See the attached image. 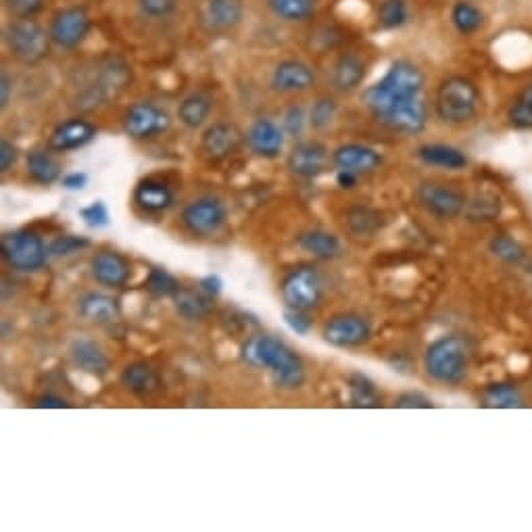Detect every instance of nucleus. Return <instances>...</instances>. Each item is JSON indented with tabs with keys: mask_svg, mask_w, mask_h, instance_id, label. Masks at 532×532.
<instances>
[{
	"mask_svg": "<svg viewBox=\"0 0 532 532\" xmlns=\"http://www.w3.org/2000/svg\"><path fill=\"white\" fill-rule=\"evenodd\" d=\"M132 84V65L119 55H105L80 69L76 82H71L74 96L71 107L78 111H96L122 96Z\"/></svg>",
	"mask_w": 532,
	"mask_h": 532,
	"instance_id": "1",
	"label": "nucleus"
},
{
	"mask_svg": "<svg viewBox=\"0 0 532 532\" xmlns=\"http://www.w3.org/2000/svg\"><path fill=\"white\" fill-rule=\"evenodd\" d=\"M240 357L253 368L268 370L278 389L297 391L305 384L303 359L276 336L255 334L247 338Z\"/></svg>",
	"mask_w": 532,
	"mask_h": 532,
	"instance_id": "2",
	"label": "nucleus"
},
{
	"mask_svg": "<svg viewBox=\"0 0 532 532\" xmlns=\"http://www.w3.org/2000/svg\"><path fill=\"white\" fill-rule=\"evenodd\" d=\"M424 84L426 78L422 69L416 63L399 59L391 63V67L386 69V74L376 84L364 90L361 101H364L366 109L372 113L376 122H380L384 115H389L401 103L422 96Z\"/></svg>",
	"mask_w": 532,
	"mask_h": 532,
	"instance_id": "3",
	"label": "nucleus"
},
{
	"mask_svg": "<svg viewBox=\"0 0 532 532\" xmlns=\"http://www.w3.org/2000/svg\"><path fill=\"white\" fill-rule=\"evenodd\" d=\"M480 109V90L464 76L445 78L434 92V113L447 126H466L474 122Z\"/></svg>",
	"mask_w": 532,
	"mask_h": 532,
	"instance_id": "4",
	"label": "nucleus"
},
{
	"mask_svg": "<svg viewBox=\"0 0 532 532\" xmlns=\"http://www.w3.org/2000/svg\"><path fill=\"white\" fill-rule=\"evenodd\" d=\"M3 44L5 51L21 65H40L48 55H51L53 40L48 34V28L32 17V19H17L9 17L3 26Z\"/></svg>",
	"mask_w": 532,
	"mask_h": 532,
	"instance_id": "5",
	"label": "nucleus"
},
{
	"mask_svg": "<svg viewBox=\"0 0 532 532\" xmlns=\"http://www.w3.org/2000/svg\"><path fill=\"white\" fill-rule=\"evenodd\" d=\"M426 374L441 384H462L470 372V347L462 336H441L424 353Z\"/></svg>",
	"mask_w": 532,
	"mask_h": 532,
	"instance_id": "6",
	"label": "nucleus"
},
{
	"mask_svg": "<svg viewBox=\"0 0 532 532\" xmlns=\"http://www.w3.org/2000/svg\"><path fill=\"white\" fill-rule=\"evenodd\" d=\"M0 253H3V259L9 263V268L26 274L40 272L48 257H51L44 240L30 230L3 234V238H0Z\"/></svg>",
	"mask_w": 532,
	"mask_h": 532,
	"instance_id": "7",
	"label": "nucleus"
},
{
	"mask_svg": "<svg viewBox=\"0 0 532 532\" xmlns=\"http://www.w3.org/2000/svg\"><path fill=\"white\" fill-rule=\"evenodd\" d=\"M92 32V17L82 5H67L57 9L48 21V34L59 51H76Z\"/></svg>",
	"mask_w": 532,
	"mask_h": 532,
	"instance_id": "8",
	"label": "nucleus"
},
{
	"mask_svg": "<svg viewBox=\"0 0 532 532\" xmlns=\"http://www.w3.org/2000/svg\"><path fill=\"white\" fill-rule=\"evenodd\" d=\"M245 15V0H201L195 19L205 36L220 38L234 34L243 26Z\"/></svg>",
	"mask_w": 532,
	"mask_h": 532,
	"instance_id": "9",
	"label": "nucleus"
},
{
	"mask_svg": "<svg viewBox=\"0 0 532 532\" xmlns=\"http://www.w3.org/2000/svg\"><path fill=\"white\" fill-rule=\"evenodd\" d=\"M280 293L286 307L311 311L320 307L322 303L324 282L316 268H311V265H301V268L290 270L284 276L280 284Z\"/></svg>",
	"mask_w": 532,
	"mask_h": 532,
	"instance_id": "10",
	"label": "nucleus"
},
{
	"mask_svg": "<svg viewBox=\"0 0 532 532\" xmlns=\"http://www.w3.org/2000/svg\"><path fill=\"white\" fill-rule=\"evenodd\" d=\"M122 128L132 140H151L172 128V115L151 101H138L124 111Z\"/></svg>",
	"mask_w": 532,
	"mask_h": 532,
	"instance_id": "11",
	"label": "nucleus"
},
{
	"mask_svg": "<svg viewBox=\"0 0 532 532\" xmlns=\"http://www.w3.org/2000/svg\"><path fill=\"white\" fill-rule=\"evenodd\" d=\"M228 222L226 205L215 197H201L192 201L182 211L184 228L199 238H209L220 234Z\"/></svg>",
	"mask_w": 532,
	"mask_h": 532,
	"instance_id": "12",
	"label": "nucleus"
},
{
	"mask_svg": "<svg viewBox=\"0 0 532 532\" xmlns=\"http://www.w3.org/2000/svg\"><path fill=\"white\" fill-rule=\"evenodd\" d=\"M324 341L336 349H357L372 341V324L357 313H336L324 328Z\"/></svg>",
	"mask_w": 532,
	"mask_h": 532,
	"instance_id": "13",
	"label": "nucleus"
},
{
	"mask_svg": "<svg viewBox=\"0 0 532 532\" xmlns=\"http://www.w3.org/2000/svg\"><path fill=\"white\" fill-rule=\"evenodd\" d=\"M418 205L439 220H455L464 213L468 199L453 186L424 180L416 190Z\"/></svg>",
	"mask_w": 532,
	"mask_h": 532,
	"instance_id": "14",
	"label": "nucleus"
},
{
	"mask_svg": "<svg viewBox=\"0 0 532 532\" xmlns=\"http://www.w3.org/2000/svg\"><path fill=\"white\" fill-rule=\"evenodd\" d=\"M332 153L320 140H297L286 157V169L303 180H316L328 172Z\"/></svg>",
	"mask_w": 532,
	"mask_h": 532,
	"instance_id": "15",
	"label": "nucleus"
},
{
	"mask_svg": "<svg viewBox=\"0 0 532 532\" xmlns=\"http://www.w3.org/2000/svg\"><path fill=\"white\" fill-rule=\"evenodd\" d=\"M316 71L301 59H282L274 65L270 76V88L282 96H297L313 90Z\"/></svg>",
	"mask_w": 532,
	"mask_h": 532,
	"instance_id": "16",
	"label": "nucleus"
},
{
	"mask_svg": "<svg viewBox=\"0 0 532 532\" xmlns=\"http://www.w3.org/2000/svg\"><path fill=\"white\" fill-rule=\"evenodd\" d=\"M99 128H96L90 119L76 115L69 117L65 122L57 124L51 134L46 138V147L55 153H71L80 151L96 138Z\"/></svg>",
	"mask_w": 532,
	"mask_h": 532,
	"instance_id": "17",
	"label": "nucleus"
},
{
	"mask_svg": "<svg viewBox=\"0 0 532 532\" xmlns=\"http://www.w3.org/2000/svg\"><path fill=\"white\" fill-rule=\"evenodd\" d=\"M243 132L232 122H213L201 134V153L211 163L230 159L243 142Z\"/></svg>",
	"mask_w": 532,
	"mask_h": 532,
	"instance_id": "18",
	"label": "nucleus"
},
{
	"mask_svg": "<svg viewBox=\"0 0 532 532\" xmlns=\"http://www.w3.org/2000/svg\"><path fill=\"white\" fill-rule=\"evenodd\" d=\"M286 132L270 117H257L245 134V142L253 155L261 159H278L284 151Z\"/></svg>",
	"mask_w": 532,
	"mask_h": 532,
	"instance_id": "19",
	"label": "nucleus"
},
{
	"mask_svg": "<svg viewBox=\"0 0 532 532\" xmlns=\"http://www.w3.org/2000/svg\"><path fill=\"white\" fill-rule=\"evenodd\" d=\"M382 153L376 151L370 144L361 142H345L341 147L332 151V165L336 169H345V172H353L357 176L374 174L382 165Z\"/></svg>",
	"mask_w": 532,
	"mask_h": 532,
	"instance_id": "20",
	"label": "nucleus"
},
{
	"mask_svg": "<svg viewBox=\"0 0 532 532\" xmlns=\"http://www.w3.org/2000/svg\"><path fill=\"white\" fill-rule=\"evenodd\" d=\"M92 278L105 288H126L132 278L130 261L117 251H99L90 259Z\"/></svg>",
	"mask_w": 532,
	"mask_h": 532,
	"instance_id": "21",
	"label": "nucleus"
},
{
	"mask_svg": "<svg viewBox=\"0 0 532 532\" xmlns=\"http://www.w3.org/2000/svg\"><path fill=\"white\" fill-rule=\"evenodd\" d=\"M366 76H368L366 59L353 51H343L336 55L330 67V86L341 94H351L361 88Z\"/></svg>",
	"mask_w": 532,
	"mask_h": 532,
	"instance_id": "22",
	"label": "nucleus"
},
{
	"mask_svg": "<svg viewBox=\"0 0 532 532\" xmlns=\"http://www.w3.org/2000/svg\"><path fill=\"white\" fill-rule=\"evenodd\" d=\"M426 122H428V107H426L424 96L401 103L389 115H384L380 119V124L384 128H389L391 132H397V134H405V136L420 134L426 128Z\"/></svg>",
	"mask_w": 532,
	"mask_h": 532,
	"instance_id": "23",
	"label": "nucleus"
},
{
	"mask_svg": "<svg viewBox=\"0 0 532 532\" xmlns=\"http://www.w3.org/2000/svg\"><path fill=\"white\" fill-rule=\"evenodd\" d=\"M134 203L140 211L159 215L174 207L176 195L172 186L161 178H144L134 188Z\"/></svg>",
	"mask_w": 532,
	"mask_h": 532,
	"instance_id": "24",
	"label": "nucleus"
},
{
	"mask_svg": "<svg viewBox=\"0 0 532 532\" xmlns=\"http://www.w3.org/2000/svg\"><path fill=\"white\" fill-rule=\"evenodd\" d=\"M69 353L76 368H80L84 374H90L94 378H103L109 374L111 361L107 353L101 349L99 343L90 341V338H76L69 347Z\"/></svg>",
	"mask_w": 532,
	"mask_h": 532,
	"instance_id": "25",
	"label": "nucleus"
},
{
	"mask_svg": "<svg viewBox=\"0 0 532 532\" xmlns=\"http://www.w3.org/2000/svg\"><path fill=\"white\" fill-rule=\"evenodd\" d=\"M416 157L428 167L447 169V172H459V169H466L470 163L468 155L462 149L451 147V144H443V142L422 144V147H418L416 151Z\"/></svg>",
	"mask_w": 532,
	"mask_h": 532,
	"instance_id": "26",
	"label": "nucleus"
},
{
	"mask_svg": "<svg viewBox=\"0 0 532 532\" xmlns=\"http://www.w3.org/2000/svg\"><path fill=\"white\" fill-rule=\"evenodd\" d=\"M211 113H213L211 96L207 92L195 90V92L186 94L184 99L180 101L176 117L186 130H201L207 126Z\"/></svg>",
	"mask_w": 532,
	"mask_h": 532,
	"instance_id": "27",
	"label": "nucleus"
},
{
	"mask_svg": "<svg viewBox=\"0 0 532 532\" xmlns=\"http://www.w3.org/2000/svg\"><path fill=\"white\" fill-rule=\"evenodd\" d=\"M322 0H265V9L270 15L290 26H301L316 19Z\"/></svg>",
	"mask_w": 532,
	"mask_h": 532,
	"instance_id": "28",
	"label": "nucleus"
},
{
	"mask_svg": "<svg viewBox=\"0 0 532 532\" xmlns=\"http://www.w3.org/2000/svg\"><path fill=\"white\" fill-rule=\"evenodd\" d=\"M51 149H32L26 153L28 178L40 186H53L61 182V163Z\"/></svg>",
	"mask_w": 532,
	"mask_h": 532,
	"instance_id": "29",
	"label": "nucleus"
},
{
	"mask_svg": "<svg viewBox=\"0 0 532 532\" xmlns=\"http://www.w3.org/2000/svg\"><path fill=\"white\" fill-rule=\"evenodd\" d=\"M78 313L92 324H113L122 316V307L119 301L103 295V293H88L78 301Z\"/></svg>",
	"mask_w": 532,
	"mask_h": 532,
	"instance_id": "30",
	"label": "nucleus"
},
{
	"mask_svg": "<svg viewBox=\"0 0 532 532\" xmlns=\"http://www.w3.org/2000/svg\"><path fill=\"white\" fill-rule=\"evenodd\" d=\"M122 384L136 397H151L161 389V378L147 361H134L124 368Z\"/></svg>",
	"mask_w": 532,
	"mask_h": 532,
	"instance_id": "31",
	"label": "nucleus"
},
{
	"mask_svg": "<svg viewBox=\"0 0 532 532\" xmlns=\"http://www.w3.org/2000/svg\"><path fill=\"white\" fill-rule=\"evenodd\" d=\"M297 245L303 253L322 259V261H330L336 259L338 255L343 253V245L341 240H338L336 234L326 232V230H307L297 238Z\"/></svg>",
	"mask_w": 532,
	"mask_h": 532,
	"instance_id": "32",
	"label": "nucleus"
},
{
	"mask_svg": "<svg viewBox=\"0 0 532 532\" xmlns=\"http://www.w3.org/2000/svg\"><path fill=\"white\" fill-rule=\"evenodd\" d=\"M480 405L489 409H518L524 407V395L512 382H495L482 391Z\"/></svg>",
	"mask_w": 532,
	"mask_h": 532,
	"instance_id": "33",
	"label": "nucleus"
},
{
	"mask_svg": "<svg viewBox=\"0 0 532 532\" xmlns=\"http://www.w3.org/2000/svg\"><path fill=\"white\" fill-rule=\"evenodd\" d=\"M347 391L351 405L357 409H376L382 405V395L378 393L376 384L364 374H351L347 378Z\"/></svg>",
	"mask_w": 532,
	"mask_h": 532,
	"instance_id": "34",
	"label": "nucleus"
},
{
	"mask_svg": "<svg viewBox=\"0 0 532 532\" xmlns=\"http://www.w3.org/2000/svg\"><path fill=\"white\" fill-rule=\"evenodd\" d=\"M464 215L472 224H491L501 215V199L493 192H478L468 199Z\"/></svg>",
	"mask_w": 532,
	"mask_h": 532,
	"instance_id": "35",
	"label": "nucleus"
},
{
	"mask_svg": "<svg viewBox=\"0 0 532 532\" xmlns=\"http://www.w3.org/2000/svg\"><path fill=\"white\" fill-rule=\"evenodd\" d=\"M345 224L355 238H372L382 230L384 220H382L380 211L372 207H353L347 213Z\"/></svg>",
	"mask_w": 532,
	"mask_h": 532,
	"instance_id": "36",
	"label": "nucleus"
},
{
	"mask_svg": "<svg viewBox=\"0 0 532 532\" xmlns=\"http://www.w3.org/2000/svg\"><path fill=\"white\" fill-rule=\"evenodd\" d=\"M451 23L457 34L472 36L482 28V23H485V13L480 11L478 5L470 3V0H457L451 7Z\"/></svg>",
	"mask_w": 532,
	"mask_h": 532,
	"instance_id": "37",
	"label": "nucleus"
},
{
	"mask_svg": "<svg viewBox=\"0 0 532 532\" xmlns=\"http://www.w3.org/2000/svg\"><path fill=\"white\" fill-rule=\"evenodd\" d=\"M209 301L211 299L205 297L201 290H199V293H195V290H186V288H180V293L174 297L176 311L188 322L205 320L209 316V311H211Z\"/></svg>",
	"mask_w": 532,
	"mask_h": 532,
	"instance_id": "38",
	"label": "nucleus"
},
{
	"mask_svg": "<svg viewBox=\"0 0 532 532\" xmlns=\"http://www.w3.org/2000/svg\"><path fill=\"white\" fill-rule=\"evenodd\" d=\"M409 21V5L407 0H380L376 7V26L380 30L393 32L403 28Z\"/></svg>",
	"mask_w": 532,
	"mask_h": 532,
	"instance_id": "39",
	"label": "nucleus"
},
{
	"mask_svg": "<svg viewBox=\"0 0 532 532\" xmlns=\"http://www.w3.org/2000/svg\"><path fill=\"white\" fill-rule=\"evenodd\" d=\"M338 117V101L334 96H318L309 107V128L313 132H326Z\"/></svg>",
	"mask_w": 532,
	"mask_h": 532,
	"instance_id": "40",
	"label": "nucleus"
},
{
	"mask_svg": "<svg viewBox=\"0 0 532 532\" xmlns=\"http://www.w3.org/2000/svg\"><path fill=\"white\" fill-rule=\"evenodd\" d=\"M489 251L505 265H522L526 261V249L510 234H495L489 243Z\"/></svg>",
	"mask_w": 532,
	"mask_h": 532,
	"instance_id": "41",
	"label": "nucleus"
},
{
	"mask_svg": "<svg viewBox=\"0 0 532 532\" xmlns=\"http://www.w3.org/2000/svg\"><path fill=\"white\" fill-rule=\"evenodd\" d=\"M144 288H147L155 299H174L182 286L167 270L153 268L147 280H144Z\"/></svg>",
	"mask_w": 532,
	"mask_h": 532,
	"instance_id": "42",
	"label": "nucleus"
},
{
	"mask_svg": "<svg viewBox=\"0 0 532 532\" xmlns=\"http://www.w3.org/2000/svg\"><path fill=\"white\" fill-rule=\"evenodd\" d=\"M178 3L180 0H136V11L144 21L163 23L176 15Z\"/></svg>",
	"mask_w": 532,
	"mask_h": 532,
	"instance_id": "43",
	"label": "nucleus"
},
{
	"mask_svg": "<svg viewBox=\"0 0 532 532\" xmlns=\"http://www.w3.org/2000/svg\"><path fill=\"white\" fill-rule=\"evenodd\" d=\"M280 126L284 128V132H286L288 138L301 140L303 134H305V130L309 128V111L301 103L288 105L284 109V113H282Z\"/></svg>",
	"mask_w": 532,
	"mask_h": 532,
	"instance_id": "44",
	"label": "nucleus"
},
{
	"mask_svg": "<svg viewBox=\"0 0 532 532\" xmlns=\"http://www.w3.org/2000/svg\"><path fill=\"white\" fill-rule=\"evenodd\" d=\"M90 247V240L84 236H74V234H63L59 238H55L51 247H48V253L51 257H69V255H76L84 249Z\"/></svg>",
	"mask_w": 532,
	"mask_h": 532,
	"instance_id": "45",
	"label": "nucleus"
},
{
	"mask_svg": "<svg viewBox=\"0 0 532 532\" xmlns=\"http://www.w3.org/2000/svg\"><path fill=\"white\" fill-rule=\"evenodd\" d=\"M46 7V0H3V9L9 17L32 19L38 17Z\"/></svg>",
	"mask_w": 532,
	"mask_h": 532,
	"instance_id": "46",
	"label": "nucleus"
},
{
	"mask_svg": "<svg viewBox=\"0 0 532 532\" xmlns=\"http://www.w3.org/2000/svg\"><path fill=\"white\" fill-rule=\"evenodd\" d=\"M80 217L84 220V224L92 230H103L109 226L111 222V215L109 209L103 201H92L90 205L80 209Z\"/></svg>",
	"mask_w": 532,
	"mask_h": 532,
	"instance_id": "47",
	"label": "nucleus"
},
{
	"mask_svg": "<svg viewBox=\"0 0 532 532\" xmlns=\"http://www.w3.org/2000/svg\"><path fill=\"white\" fill-rule=\"evenodd\" d=\"M284 322H286V326H288L290 330H293V332L299 334V336H307V334L311 332V328H313L311 318L307 316V311H303V309L286 307V309H284Z\"/></svg>",
	"mask_w": 532,
	"mask_h": 532,
	"instance_id": "48",
	"label": "nucleus"
},
{
	"mask_svg": "<svg viewBox=\"0 0 532 532\" xmlns=\"http://www.w3.org/2000/svg\"><path fill=\"white\" fill-rule=\"evenodd\" d=\"M19 159V149H17V144L9 138H3L0 140V172L7 174L11 172V167H15Z\"/></svg>",
	"mask_w": 532,
	"mask_h": 532,
	"instance_id": "49",
	"label": "nucleus"
},
{
	"mask_svg": "<svg viewBox=\"0 0 532 532\" xmlns=\"http://www.w3.org/2000/svg\"><path fill=\"white\" fill-rule=\"evenodd\" d=\"M395 407H401V409H430L434 407L432 399L422 395V393H401L397 399H395Z\"/></svg>",
	"mask_w": 532,
	"mask_h": 532,
	"instance_id": "50",
	"label": "nucleus"
},
{
	"mask_svg": "<svg viewBox=\"0 0 532 532\" xmlns=\"http://www.w3.org/2000/svg\"><path fill=\"white\" fill-rule=\"evenodd\" d=\"M13 94H15V78L9 74V71H3L0 74V109H7L13 103Z\"/></svg>",
	"mask_w": 532,
	"mask_h": 532,
	"instance_id": "51",
	"label": "nucleus"
},
{
	"mask_svg": "<svg viewBox=\"0 0 532 532\" xmlns=\"http://www.w3.org/2000/svg\"><path fill=\"white\" fill-rule=\"evenodd\" d=\"M222 288H224V282H222L220 276H215V274H209V276L201 278V282H199V290H201V293L205 297H209V299L220 297Z\"/></svg>",
	"mask_w": 532,
	"mask_h": 532,
	"instance_id": "52",
	"label": "nucleus"
},
{
	"mask_svg": "<svg viewBox=\"0 0 532 532\" xmlns=\"http://www.w3.org/2000/svg\"><path fill=\"white\" fill-rule=\"evenodd\" d=\"M88 182H90V178H88L86 172H71V174H65L61 178V186L65 190H69V192H80V190H84L88 186Z\"/></svg>",
	"mask_w": 532,
	"mask_h": 532,
	"instance_id": "53",
	"label": "nucleus"
},
{
	"mask_svg": "<svg viewBox=\"0 0 532 532\" xmlns=\"http://www.w3.org/2000/svg\"><path fill=\"white\" fill-rule=\"evenodd\" d=\"M69 405L71 403L65 397H59L53 393H46L34 401V407H38V409H67Z\"/></svg>",
	"mask_w": 532,
	"mask_h": 532,
	"instance_id": "54",
	"label": "nucleus"
},
{
	"mask_svg": "<svg viewBox=\"0 0 532 532\" xmlns=\"http://www.w3.org/2000/svg\"><path fill=\"white\" fill-rule=\"evenodd\" d=\"M359 176L353 172H345V169H338L336 172V186L343 188V190H353L357 186Z\"/></svg>",
	"mask_w": 532,
	"mask_h": 532,
	"instance_id": "55",
	"label": "nucleus"
},
{
	"mask_svg": "<svg viewBox=\"0 0 532 532\" xmlns=\"http://www.w3.org/2000/svg\"><path fill=\"white\" fill-rule=\"evenodd\" d=\"M516 101H520L524 107H528V109L532 111V84H528V86L522 90V94L518 96Z\"/></svg>",
	"mask_w": 532,
	"mask_h": 532,
	"instance_id": "56",
	"label": "nucleus"
}]
</instances>
